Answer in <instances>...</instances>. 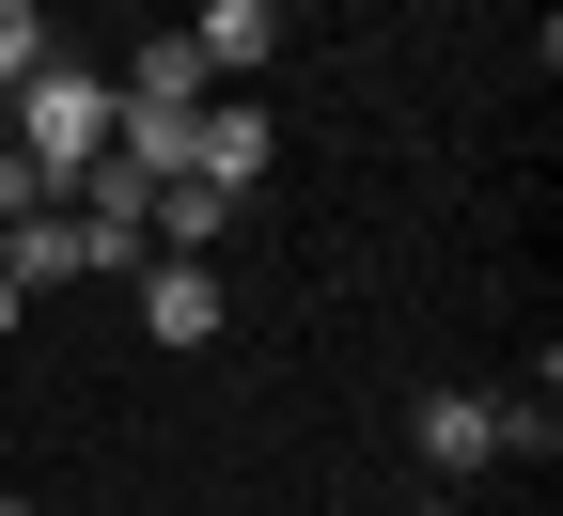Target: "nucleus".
<instances>
[{
	"label": "nucleus",
	"mask_w": 563,
	"mask_h": 516,
	"mask_svg": "<svg viewBox=\"0 0 563 516\" xmlns=\"http://www.w3.org/2000/svg\"><path fill=\"white\" fill-rule=\"evenodd\" d=\"M16 157H32L47 204H79V173L110 157V79H95V63H47V79L16 95Z\"/></svg>",
	"instance_id": "f257e3e1"
},
{
	"label": "nucleus",
	"mask_w": 563,
	"mask_h": 516,
	"mask_svg": "<svg viewBox=\"0 0 563 516\" xmlns=\"http://www.w3.org/2000/svg\"><path fill=\"white\" fill-rule=\"evenodd\" d=\"M407 438H422V470H439V485H470L485 454H501V392H422Z\"/></svg>",
	"instance_id": "7ed1b4c3"
},
{
	"label": "nucleus",
	"mask_w": 563,
	"mask_h": 516,
	"mask_svg": "<svg viewBox=\"0 0 563 516\" xmlns=\"http://www.w3.org/2000/svg\"><path fill=\"white\" fill-rule=\"evenodd\" d=\"M0 329H16V282H0Z\"/></svg>",
	"instance_id": "0eeeda50"
},
{
	"label": "nucleus",
	"mask_w": 563,
	"mask_h": 516,
	"mask_svg": "<svg viewBox=\"0 0 563 516\" xmlns=\"http://www.w3.org/2000/svg\"><path fill=\"white\" fill-rule=\"evenodd\" d=\"M47 63H63V47H47V17H32V0H0V110H16Z\"/></svg>",
	"instance_id": "423d86ee"
},
{
	"label": "nucleus",
	"mask_w": 563,
	"mask_h": 516,
	"mask_svg": "<svg viewBox=\"0 0 563 516\" xmlns=\"http://www.w3.org/2000/svg\"><path fill=\"white\" fill-rule=\"evenodd\" d=\"M188 173L251 204V173H266V110H251V95H203V110H188Z\"/></svg>",
	"instance_id": "20e7f679"
},
{
	"label": "nucleus",
	"mask_w": 563,
	"mask_h": 516,
	"mask_svg": "<svg viewBox=\"0 0 563 516\" xmlns=\"http://www.w3.org/2000/svg\"><path fill=\"white\" fill-rule=\"evenodd\" d=\"M220 266H141V329H157V344H220Z\"/></svg>",
	"instance_id": "39448f33"
},
{
	"label": "nucleus",
	"mask_w": 563,
	"mask_h": 516,
	"mask_svg": "<svg viewBox=\"0 0 563 516\" xmlns=\"http://www.w3.org/2000/svg\"><path fill=\"white\" fill-rule=\"evenodd\" d=\"M0 516H32V501H0Z\"/></svg>",
	"instance_id": "6e6552de"
},
{
	"label": "nucleus",
	"mask_w": 563,
	"mask_h": 516,
	"mask_svg": "<svg viewBox=\"0 0 563 516\" xmlns=\"http://www.w3.org/2000/svg\"><path fill=\"white\" fill-rule=\"evenodd\" d=\"M188 47H203V79H220V95H251L266 47H282V0H188Z\"/></svg>",
	"instance_id": "f03ea898"
}]
</instances>
